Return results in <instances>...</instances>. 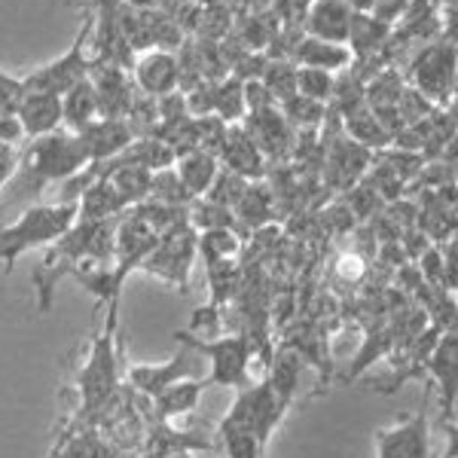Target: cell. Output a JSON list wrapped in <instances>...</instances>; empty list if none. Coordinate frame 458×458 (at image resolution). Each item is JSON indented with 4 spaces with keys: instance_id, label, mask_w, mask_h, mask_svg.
Here are the masks:
<instances>
[{
    "instance_id": "1",
    "label": "cell",
    "mask_w": 458,
    "mask_h": 458,
    "mask_svg": "<svg viewBox=\"0 0 458 458\" xmlns=\"http://www.w3.org/2000/svg\"><path fill=\"white\" fill-rule=\"evenodd\" d=\"M89 165L83 147H80L77 135L68 129H58L53 135L28 138L25 147H19V159L13 168L10 181L0 190V217L25 211L28 205L40 202L53 183H62L83 172Z\"/></svg>"
},
{
    "instance_id": "2",
    "label": "cell",
    "mask_w": 458,
    "mask_h": 458,
    "mask_svg": "<svg viewBox=\"0 0 458 458\" xmlns=\"http://www.w3.org/2000/svg\"><path fill=\"white\" fill-rule=\"evenodd\" d=\"M77 224L73 202H34L19 211L10 224H0V266L6 272L21 254L34 248H49Z\"/></svg>"
},
{
    "instance_id": "3",
    "label": "cell",
    "mask_w": 458,
    "mask_h": 458,
    "mask_svg": "<svg viewBox=\"0 0 458 458\" xmlns=\"http://www.w3.org/2000/svg\"><path fill=\"white\" fill-rule=\"evenodd\" d=\"M174 343L187 345V349H193L199 358L211 360L208 379H205L208 386H226V388L239 391L250 382L248 364H250V354H254V345H250L248 334L202 339V336H193L190 330H181V334H174Z\"/></svg>"
},
{
    "instance_id": "4",
    "label": "cell",
    "mask_w": 458,
    "mask_h": 458,
    "mask_svg": "<svg viewBox=\"0 0 458 458\" xmlns=\"http://www.w3.org/2000/svg\"><path fill=\"white\" fill-rule=\"evenodd\" d=\"M410 86L434 107H453L455 98V37L443 34L425 43L410 64Z\"/></svg>"
},
{
    "instance_id": "5",
    "label": "cell",
    "mask_w": 458,
    "mask_h": 458,
    "mask_svg": "<svg viewBox=\"0 0 458 458\" xmlns=\"http://www.w3.org/2000/svg\"><path fill=\"white\" fill-rule=\"evenodd\" d=\"M193 260H196V229L183 220V224L157 235L153 248L138 263V269L150 272L153 278H162V282L177 287L181 293H190V269H193Z\"/></svg>"
},
{
    "instance_id": "6",
    "label": "cell",
    "mask_w": 458,
    "mask_h": 458,
    "mask_svg": "<svg viewBox=\"0 0 458 458\" xmlns=\"http://www.w3.org/2000/svg\"><path fill=\"white\" fill-rule=\"evenodd\" d=\"M92 13L83 10V21H80V31L73 37V43L64 49L55 62L40 64L31 73L21 77V86L25 89H37V92H53V95H64L71 86H77L80 80L89 77V68H92V55H89V43H92Z\"/></svg>"
},
{
    "instance_id": "7",
    "label": "cell",
    "mask_w": 458,
    "mask_h": 458,
    "mask_svg": "<svg viewBox=\"0 0 458 458\" xmlns=\"http://www.w3.org/2000/svg\"><path fill=\"white\" fill-rule=\"evenodd\" d=\"M114 318L116 306L110 309V321H107V334L95 339L92 352H89L86 364L80 367V397H83V412H95L107 403V397L116 388V352H114Z\"/></svg>"
},
{
    "instance_id": "8",
    "label": "cell",
    "mask_w": 458,
    "mask_h": 458,
    "mask_svg": "<svg viewBox=\"0 0 458 458\" xmlns=\"http://www.w3.org/2000/svg\"><path fill=\"white\" fill-rule=\"evenodd\" d=\"M376 458H431V422L425 412H410L373 431Z\"/></svg>"
},
{
    "instance_id": "9",
    "label": "cell",
    "mask_w": 458,
    "mask_h": 458,
    "mask_svg": "<svg viewBox=\"0 0 458 458\" xmlns=\"http://www.w3.org/2000/svg\"><path fill=\"white\" fill-rule=\"evenodd\" d=\"M89 83H92L95 98H98L101 120H129L131 107H135V98H138V86L129 71L116 68V64H107V62H92V68H89Z\"/></svg>"
},
{
    "instance_id": "10",
    "label": "cell",
    "mask_w": 458,
    "mask_h": 458,
    "mask_svg": "<svg viewBox=\"0 0 458 458\" xmlns=\"http://www.w3.org/2000/svg\"><path fill=\"white\" fill-rule=\"evenodd\" d=\"M202 376V358L181 345V352L172 354L168 360L162 364H135L129 370V386L135 391H141L144 397L159 394L162 388H168L177 379H199Z\"/></svg>"
},
{
    "instance_id": "11",
    "label": "cell",
    "mask_w": 458,
    "mask_h": 458,
    "mask_svg": "<svg viewBox=\"0 0 458 458\" xmlns=\"http://www.w3.org/2000/svg\"><path fill=\"white\" fill-rule=\"evenodd\" d=\"M131 80L150 98H162L168 92H177L181 86V68H177V55L168 49H144L131 62Z\"/></svg>"
},
{
    "instance_id": "12",
    "label": "cell",
    "mask_w": 458,
    "mask_h": 458,
    "mask_svg": "<svg viewBox=\"0 0 458 458\" xmlns=\"http://www.w3.org/2000/svg\"><path fill=\"white\" fill-rule=\"evenodd\" d=\"M16 120L25 138L53 135V131L62 129V95L25 89V95H21L16 107Z\"/></svg>"
},
{
    "instance_id": "13",
    "label": "cell",
    "mask_w": 458,
    "mask_h": 458,
    "mask_svg": "<svg viewBox=\"0 0 458 458\" xmlns=\"http://www.w3.org/2000/svg\"><path fill=\"white\" fill-rule=\"evenodd\" d=\"M73 135H77L89 162H105L135 141V131H131L129 120H101V116L95 123H89L86 129L73 131Z\"/></svg>"
},
{
    "instance_id": "14",
    "label": "cell",
    "mask_w": 458,
    "mask_h": 458,
    "mask_svg": "<svg viewBox=\"0 0 458 458\" xmlns=\"http://www.w3.org/2000/svg\"><path fill=\"white\" fill-rule=\"evenodd\" d=\"M217 157L224 159V168L245 181H260L266 174V162H263V153L257 150L254 138L245 131V125L233 123L226 125V135H224V144H220Z\"/></svg>"
},
{
    "instance_id": "15",
    "label": "cell",
    "mask_w": 458,
    "mask_h": 458,
    "mask_svg": "<svg viewBox=\"0 0 458 458\" xmlns=\"http://www.w3.org/2000/svg\"><path fill=\"white\" fill-rule=\"evenodd\" d=\"M245 131L254 138L257 150H260L263 157H287V150H291L293 129L287 125L278 105L245 114Z\"/></svg>"
},
{
    "instance_id": "16",
    "label": "cell",
    "mask_w": 458,
    "mask_h": 458,
    "mask_svg": "<svg viewBox=\"0 0 458 458\" xmlns=\"http://www.w3.org/2000/svg\"><path fill=\"white\" fill-rule=\"evenodd\" d=\"M352 13L354 10L345 0H309L306 16H302V34L330 43H345Z\"/></svg>"
},
{
    "instance_id": "17",
    "label": "cell",
    "mask_w": 458,
    "mask_h": 458,
    "mask_svg": "<svg viewBox=\"0 0 458 458\" xmlns=\"http://www.w3.org/2000/svg\"><path fill=\"white\" fill-rule=\"evenodd\" d=\"M425 373H431V379L440 386L443 416L449 419V425H455V330L437 336V343H434V349L425 360Z\"/></svg>"
},
{
    "instance_id": "18",
    "label": "cell",
    "mask_w": 458,
    "mask_h": 458,
    "mask_svg": "<svg viewBox=\"0 0 458 458\" xmlns=\"http://www.w3.org/2000/svg\"><path fill=\"white\" fill-rule=\"evenodd\" d=\"M394 28L386 25L382 19H376L373 13H352L349 19V37H345V47L352 53V64H364L373 55L386 53V43Z\"/></svg>"
},
{
    "instance_id": "19",
    "label": "cell",
    "mask_w": 458,
    "mask_h": 458,
    "mask_svg": "<svg viewBox=\"0 0 458 458\" xmlns=\"http://www.w3.org/2000/svg\"><path fill=\"white\" fill-rule=\"evenodd\" d=\"M77 205V220L80 224H95V220H110L123 217L129 211L125 199L116 193V187L110 181H92L80 190V196L73 199Z\"/></svg>"
},
{
    "instance_id": "20",
    "label": "cell",
    "mask_w": 458,
    "mask_h": 458,
    "mask_svg": "<svg viewBox=\"0 0 458 458\" xmlns=\"http://www.w3.org/2000/svg\"><path fill=\"white\" fill-rule=\"evenodd\" d=\"M291 62L300 68H321L327 73H339L345 68H352V53L345 43H330V40H318V37L302 34L291 53Z\"/></svg>"
},
{
    "instance_id": "21",
    "label": "cell",
    "mask_w": 458,
    "mask_h": 458,
    "mask_svg": "<svg viewBox=\"0 0 458 458\" xmlns=\"http://www.w3.org/2000/svg\"><path fill=\"white\" fill-rule=\"evenodd\" d=\"M208 388L205 379H177L168 388H162L159 394H153V412H157V422H172V419L190 416L202 401V391Z\"/></svg>"
},
{
    "instance_id": "22",
    "label": "cell",
    "mask_w": 458,
    "mask_h": 458,
    "mask_svg": "<svg viewBox=\"0 0 458 458\" xmlns=\"http://www.w3.org/2000/svg\"><path fill=\"white\" fill-rule=\"evenodd\" d=\"M172 168H174L177 181L187 187V193L193 199H202L205 193H208V187H211L214 177H217V172H220V162H217L214 153L196 147V150H190V153H181V157L174 159Z\"/></svg>"
},
{
    "instance_id": "23",
    "label": "cell",
    "mask_w": 458,
    "mask_h": 458,
    "mask_svg": "<svg viewBox=\"0 0 458 458\" xmlns=\"http://www.w3.org/2000/svg\"><path fill=\"white\" fill-rule=\"evenodd\" d=\"M367 162H370V150L354 144L352 138H343V141H336L327 153V174L339 187H352V183L364 174Z\"/></svg>"
},
{
    "instance_id": "24",
    "label": "cell",
    "mask_w": 458,
    "mask_h": 458,
    "mask_svg": "<svg viewBox=\"0 0 458 458\" xmlns=\"http://www.w3.org/2000/svg\"><path fill=\"white\" fill-rule=\"evenodd\" d=\"M95 120H98V98H95V89L86 77L62 95V129L80 131Z\"/></svg>"
},
{
    "instance_id": "25",
    "label": "cell",
    "mask_w": 458,
    "mask_h": 458,
    "mask_svg": "<svg viewBox=\"0 0 458 458\" xmlns=\"http://www.w3.org/2000/svg\"><path fill=\"white\" fill-rule=\"evenodd\" d=\"M343 116H345V138H352L354 144L367 147V150H382V147L391 144L388 129L379 123V116L373 114L367 101L352 107L349 114H343Z\"/></svg>"
},
{
    "instance_id": "26",
    "label": "cell",
    "mask_w": 458,
    "mask_h": 458,
    "mask_svg": "<svg viewBox=\"0 0 458 458\" xmlns=\"http://www.w3.org/2000/svg\"><path fill=\"white\" fill-rule=\"evenodd\" d=\"M211 114L217 120H224L226 125L242 123L248 114L245 107V83L239 77H224L214 83V95H211Z\"/></svg>"
},
{
    "instance_id": "27",
    "label": "cell",
    "mask_w": 458,
    "mask_h": 458,
    "mask_svg": "<svg viewBox=\"0 0 458 458\" xmlns=\"http://www.w3.org/2000/svg\"><path fill=\"white\" fill-rule=\"evenodd\" d=\"M278 110H282V116H284L287 125H291L293 131H297V129L315 131L318 125L327 120V105L306 98V95H300V92H293V95H287L284 101H278Z\"/></svg>"
},
{
    "instance_id": "28",
    "label": "cell",
    "mask_w": 458,
    "mask_h": 458,
    "mask_svg": "<svg viewBox=\"0 0 458 458\" xmlns=\"http://www.w3.org/2000/svg\"><path fill=\"white\" fill-rule=\"evenodd\" d=\"M242 248V239L233 233V229H205V233H196V250L202 254L205 263H224L233 260Z\"/></svg>"
},
{
    "instance_id": "29",
    "label": "cell",
    "mask_w": 458,
    "mask_h": 458,
    "mask_svg": "<svg viewBox=\"0 0 458 458\" xmlns=\"http://www.w3.org/2000/svg\"><path fill=\"white\" fill-rule=\"evenodd\" d=\"M300 370H302V360L297 352H282L276 360H272V373L266 376V379L272 382V388H276V394L282 397V401L291 406L293 397H297V386H300Z\"/></svg>"
},
{
    "instance_id": "30",
    "label": "cell",
    "mask_w": 458,
    "mask_h": 458,
    "mask_svg": "<svg viewBox=\"0 0 458 458\" xmlns=\"http://www.w3.org/2000/svg\"><path fill=\"white\" fill-rule=\"evenodd\" d=\"M220 440H224V453L229 458H266V453H269V449L260 446V440L248 428L229 422V419L220 422Z\"/></svg>"
},
{
    "instance_id": "31",
    "label": "cell",
    "mask_w": 458,
    "mask_h": 458,
    "mask_svg": "<svg viewBox=\"0 0 458 458\" xmlns=\"http://www.w3.org/2000/svg\"><path fill=\"white\" fill-rule=\"evenodd\" d=\"M260 83L269 89L276 101H284L287 95L297 92V64L287 62V58H266Z\"/></svg>"
},
{
    "instance_id": "32",
    "label": "cell",
    "mask_w": 458,
    "mask_h": 458,
    "mask_svg": "<svg viewBox=\"0 0 458 458\" xmlns=\"http://www.w3.org/2000/svg\"><path fill=\"white\" fill-rule=\"evenodd\" d=\"M235 214L248 226H263L272 217V196L266 193L263 183H248V190L235 202Z\"/></svg>"
},
{
    "instance_id": "33",
    "label": "cell",
    "mask_w": 458,
    "mask_h": 458,
    "mask_svg": "<svg viewBox=\"0 0 458 458\" xmlns=\"http://www.w3.org/2000/svg\"><path fill=\"white\" fill-rule=\"evenodd\" d=\"M336 89V73H327L321 68H300L297 64V92L306 95L312 101H321V105H330Z\"/></svg>"
},
{
    "instance_id": "34",
    "label": "cell",
    "mask_w": 458,
    "mask_h": 458,
    "mask_svg": "<svg viewBox=\"0 0 458 458\" xmlns=\"http://www.w3.org/2000/svg\"><path fill=\"white\" fill-rule=\"evenodd\" d=\"M309 0H272V16H276L278 28L284 31H302V16H306Z\"/></svg>"
},
{
    "instance_id": "35",
    "label": "cell",
    "mask_w": 458,
    "mask_h": 458,
    "mask_svg": "<svg viewBox=\"0 0 458 458\" xmlns=\"http://www.w3.org/2000/svg\"><path fill=\"white\" fill-rule=\"evenodd\" d=\"M21 95H25L21 77H13V73L0 68V116H16Z\"/></svg>"
},
{
    "instance_id": "36",
    "label": "cell",
    "mask_w": 458,
    "mask_h": 458,
    "mask_svg": "<svg viewBox=\"0 0 458 458\" xmlns=\"http://www.w3.org/2000/svg\"><path fill=\"white\" fill-rule=\"evenodd\" d=\"M406 6H410V0H376L370 13H373L376 19H382V21H386V25L394 28L397 21L403 19Z\"/></svg>"
},
{
    "instance_id": "37",
    "label": "cell",
    "mask_w": 458,
    "mask_h": 458,
    "mask_svg": "<svg viewBox=\"0 0 458 458\" xmlns=\"http://www.w3.org/2000/svg\"><path fill=\"white\" fill-rule=\"evenodd\" d=\"M21 141H25V135H21V125L16 116H0V144L19 147Z\"/></svg>"
},
{
    "instance_id": "38",
    "label": "cell",
    "mask_w": 458,
    "mask_h": 458,
    "mask_svg": "<svg viewBox=\"0 0 458 458\" xmlns=\"http://www.w3.org/2000/svg\"><path fill=\"white\" fill-rule=\"evenodd\" d=\"M16 159H19V147L0 144V190H4L6 181H10L13 168H16Z\"/></svg>"
},
{
    "instance_id": "39",
    "label": "cell",
    "mask_w": 458,
    "mask_h": 458,
    "mask_svg": "<svg viewBox=\"0 0 458 458\" xmlns=\"http://www.w3.org/2000/svg\"><path fill=\"white\" fill-rule=\"evenodd\" d=\"M144 458H196L187 446H168V449H150Z\"/></svg>"
},
{
    "instance_id": "40",
    "label": "cell",
    "mask_w": 458,
    "mask_h": 458,
    "mask_svg": "<svg viewBox=\"0 0 458 458\" xmlns=\"http://www.w3.org/2000/svg\"><path fill=\"white\" fill-rule=\"evenodd\" d=\"M235 10L239 13H266V10H272V0H235Z\"/></svg>"
},
{
    "instance_id": "41",
    "label": "cell",
    "mask_w": 458,
    "mask_h": 458,
    "mask_svg": "<svg viewBox=\"0 0 458 458\" xmlns=\"http://www.w3.org/2000/svg\"><path fill=\"white\" fill-rule=\"evenodd\" d=\"M125 6H135V10H159L165 6V0H123Z\"/></svg>"
},
{
    "instance_id": "42",
    "label": "cell",
    "mask_w": 458,
    "mask_h": 458,
    "mask_svg": "<svg viewBox=\"0 0 458 458\" xmlns=\"http://www.w3.org/2000/svg\"><path fill=\"white\" fill-rule=\"evenodd\" d=\"M345 4H349V6H352V10H354V13H370V10H373V4H376V0H345Z\"/></svg>"
},
{
    "instance_id": "43",
    "label": "cell",
    "mask_w": 458,
    "mask_h": 458,
    "mask_svg": "<svg viewBox=\"0 0 458 458\" xmlns=\"http://www.w3.org/2000/svg\"><path fill=\"white\" fill-rule=\"evenodd\" d=\"M229 6H233V10H235V0H229Z\"/></svg>"
}]
</instances>
